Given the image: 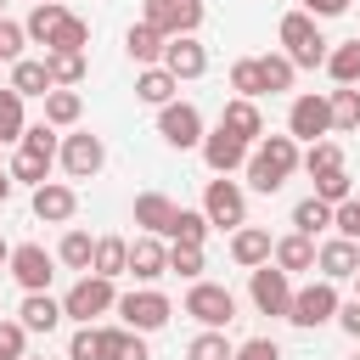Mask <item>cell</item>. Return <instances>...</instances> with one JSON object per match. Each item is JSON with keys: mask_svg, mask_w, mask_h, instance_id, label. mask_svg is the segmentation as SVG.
Instances as JSON below:
<instances>
[{"mask_svg": "<svg viewBox=\"0 0 360 360\" xmlns=\"http://www.w3.org/2000/svg\"><path fill=\"white\" fill-rule=\"evenodd\" d=\"M163 68H169L174 79H202V73H208V51L197 45V34H180V39H169Z\"/></svg>", "mask_w": 360, "mask_h": 360, "instance_id": "18", "label": "cell"}, {"mask_svg": "<svg viewBox=\"0 0 360 360\" xmlns=\"http://www.w3.org/2000/svg\"><path fill=\"white\" fill-rule=\"evenodd\" d=\"M315 197H321V202H332V208H338V202H349V197H354V180H349V169L315 174Z\"/></svg>", "mask_w": 360, "mask_h": 360, "instance_id": "45", "label": "cell"}, {"mask_svg": "<svg viewBox=\"0 0 360 360\" xmlns=\"http://www.w3.org/2000/svg\"><path fill=\"white\" fill-rule=\"evenodd\" d=\"M354 298H360V270H354Z\"/></svg>", "mask_w": 360, "mask_h": 360, "instance_id": "55", "label": "cell"}, {"mask_svg": "<svg viewBox=\"0 0 360 360\" xmlns=\"http://www.w3.org/2000/svg\"><path fill=\"white\" fill-rule=\"evenodd\" d=\"M22 90H11V84H0V141H22Z\"/></svg>", "mask_w": 360, "mask_h": 360, "instance_id": "36", "label": "cell"}, {"mask_svg": "<svg viewBox=\"0 0 360 360\" xmlns=\"http://www.w3.org/2000/svg\"><path fill=\"white\" fill-rule=\"evenodd\" d=\"M0 6H6V0H0ZM0 17H6V11H0Z\"/></svg>", "mask_w": 360, "mask_h": 360, "instance_id": "57", "label": "cell"}, {"mask_svg": "<svg viewBox=\"0 0 360 360\" xmlns=\"http://www.w3.org/2000/svg\"><path fill=\"white\" fill-rule=\"evenodd\" d=\"M186 315L197 321V326H231L236 321V292L231 287H219V281H191V292H186Z\"/></svg>", "mask_w": 360, "mask_h": 360, "instance_id": "8", "label": "cell"}, {"mask_svg": "<svg viewBox=\"0 0 360 360\" xmlns=\"http://www.w3.org/2000/svg\"><path fill=\"white\" fill-rule=\"evenodd\" d=\"M326 73H332L338 84H360V39L332 45V51H326Z\"/></svg>", "mask_w": 360, "mask_h": 360, "instance_id": "32", "label": "cell"}, {"mask_svg": "<svg viewBox=\"0 0 360 360\" xmlns=\"http://www.w3.org/2000/svg\"><path fill=\"white\" fill-rule=\"evenodd\" d=\"M56 163L68 169V180H96V174H101V163H107V146H101V135L79 129V135H62Z\"/></svg>", "mask_w": 360, "mask_h": 360, "instance_id": "11", "label": "cell"}, {"mask_svg": "<svg viewBox=\"0 0 360 360\" xmlns=\"http://www.w3.org/2000/svg\"><path fill=\"white\" fill-rule=\"evenodd\" d=\"M332 225H338V236H349V242H360V197H349V202H338V208H332Z\"/></svg>", "mask_w": 360, "mask_h": 360, "instance_id": "49", "label": "cell"}, {"mask_svg": "<svg viewBox=\"0 0 360 360\" xmlns=\"http://www.w3.org/2000/svg\"><path fill=\"white\" fill-rule=\"evenodd\" d=\"M186 360H236V343H231L219 326H202V332L186 343Z\"/></svg>", "mask_w": 360, "mask_h": 360, "instance_id": "30", "label": "cell"}, {"mask_svg": "<svg viewBox=\"0 0 360 360\" xmlns=\"http://www.w3.org/2000/svg\"><path fill=\"white\" fill-rule=\"evenodd\" d=\"M287 135L292 141H326L332 135V96H315V90H304V96H292V107H287Z\"/></svg>", "mask_w": 360, "mask_h": 360, "instance_id": "7", "label": "cell"}, {"mask_svg": "<svg viewBox=\"0 0 360 360\" xmlns=\"http://www.w3.org/2000/svg\"><path fill=\"white\" fill-rule=\"evenodd\" d=\"M259 73H264V90L270 96H281V90H292V56L287 51H270V56H259Z\"/></svg>", "mask_w": 360, "mask_h": 360, "instance_id": "37", "label": "cell"}, {"mask_svg": "<svg viewBox=\"0 0 360 360\" xmlns=\"http://www.w3.org/2000/svg\"><path fill=\"white\" fill-rule=\"evenodd\" d=\"M11 90H22V96H39V101H45V96L56 90L51 62H45V56H39V62H28V56H22V62H11Z\"/></svg>", "mask_w": 360, "mask_h": 360, "instance_id": "25", "label": "cell"}, {"mask_svg": "<svg viewBox=\"0 0 360 360\" xmlns=\"http://www.w3.org/2000/svg\"><path fill=\"white\" fill-rule=\"evenodd\" d=\"M68 360H107V326H79L73 338H68Z\"/></svg>", "mask_w": 360, "mask_h": 360, "instance_id": "35", "label": "cell"}, {"mask_svg": "<svg viewBox=\"0 0 360 360\" xmlns=\"http://www.w3.org/2000/svg\"><path fill=\"white\" fill-rule=\"evenodd\" d=\"M22 45H28V28L0 17V62H22Z\"/></svg>", "mask_w": 360, "mask_h": 360, "instance_id": "47", "label": "cell"}, {"mask_svg": "<svg viewBox=\"0 0 360 360\" xmlns=\"http://www.w3.org/2000/svg\"><path fill=\"white\" fill-rule=\"evenodd\" d=\"M129 276L135 281H158V276H169V248H163V236H135L129 242Z\"/></svg>", "mask_w": 360, "mask_h": 360, "instance_id": "17", "label": "cell"}, {"mask_svg": "<svg viewBox=\"0 0 360 360\" xmlns=\"http://www.w3.org/2000/svg\"><path fill=\"white\" fill-rule=\"evenodd\" d=\"M326 96H332V129H338V135L360 129V90H354V84H338V90H326Z\"/></svg>", "mask_w": 360, "mask_h": 360, "instance_id": "31", "label": "cell"}, {"mask_svg": "<svg viewBox=\"0 0 360 360\" xmlns=\"http://www.w3.org/2000/svg\"><path fill=\"white\" fill-rule=\"evenodd\" d=\"M298 11H309V17L321 22V17H343V11H349V0H298Z\"/></svg>", "mask_w": 360, "mask_h": 360, "instance_id": "51", "label": "cell"}, {"mask_svg": "<svg viewBox=\"0 0 360 360\" xmlns=\"http://www.w3.org/2000/svg\"><path fill=\"white\" fill-rule=\"evenodd\" d=\"M197 152H202V163H208L214 174H236V169H248V152H253V146L219 124V129H208V135H202V146H197Z\"/></svg>", "mask_w": 360, "mask_h": 360, "instance_id": "14", "label": "cell"}, {"mask_svg": "<svg viewBox=\"0 0 360 360\" xmlns=\"http://www.w3.org/2000/svg\"><path fill=\"white\" fill-rule=\"evenodd\" d=\"M219 124H225L231 135H242L248 146L264 135V112H259V101H248V96H231V101H225V112H219Z\"/></svg>", "mask_w": 360, "mask_h": 360, "instance_id": "21", "label": "cell"}, {"mask_svg": "<svg viewBox=\"0 0 360 360\" xmlns=\"http://www.w3.org/2000/svg\"><path fill=\"white\" fill-rule=\"evenodd\" d=\"M281 45H287V56H292V68H326V39H321V28H315V17L309 11H287L281 17Z\"/></svg>", "mask_w": 360, "mask_h": 360, "instance_id": "3", "label": "cell"}, {"mask_svg": "<svg viewBox=\"0 0 360 360\" xmlns=\"http://www.w3.org/2000/svg\"><path fill=\"white\" fill-rule=\"evenodd\" d=\"M236 360H281V343L276 338H248V343H236Z\"/></svg>", "mask_w": 360, "mask_h": 360, "instance_id": "50", "label": "cell"}, {"mask_svg": "<svg viewBox=\"0 0 360 360\" xmlns=\"http://www.w3.org/2000/svg\"><path fill=\"white\" fill-rule=\"evenodd\" d=\"M248 298H253L259 315H281L287 321V309H292V276L276 259H264L259 270H248Z\"/></svg>", "mask_w": 360, "mask_h": 360, "instance_id": "4", "label": "cell"}, {"mask_svg": "<svg viewBox=\"0 0 360 360\" xmlns=\"http://www.w3.org/2000/svg\"><path fill=\"white\" fill-rule=\"evenodd\" d=\"M45 62H51V79L56 84H84V51H45Z\"/></svg>", "mask_w": 360, "mask_h": 360, "instance_id": "41", "label": "cell"}, {"mask_svg": "<svg viewBox=\"0 0 360 360\" xmlns=\"http://www.w3.org/2000/svg\"><path fill=\"white\" fill-rule=\"evenodd\" d=\"M304 169H309V180L343 169V146H338V141H309V146H304Z\"/></svg>", "mask_w": 360, "mask_h": 360, "instance_id": "42", "label": "cell"}, {"mask_svg": "<svg viewBox=\"0 0 360 360\" xmlns=\"http://www.w3.org/2000/svg\"><path fill=\"white\" fill-rule=\"evenodd\" d=\"M11 197V169H0V202Z\"/></svg>", "mask_w": 360, "mask_h": 360, "instance_id": "53", "label": "cell"}, {"mask_svg": "<svg viewBox=\"0 0 360 360\" xmlns=\"http://www.w3.org/2000/svg\"><path fill=\"white\" fill-rule=\"evenodd\" d=\"M158 135L174 146V152H191V146H202V112L191 107V101H169V107H158Z\"/></svg>", "mask_w": 360, "mask_h": 360, "instance_id": "10", "label": "cell"}, {"mask_svg": "<svg viewBox=\"0 0 360 360\" xmlns=\"http://www.w3.org/2000/svg\"><path fill=\"white\" fill-rule=\"evenodd\" d=\"M292 169H304V152L292 135H259L253 141V152H248V186L253 191H264V197L281 191L292 180Z\"/></svg>", "mask_w": 360, "mask_h": 360, "instance_id": "1", "label": "cell"}, {"mask_svg": "<svg viewBox=\"0 0 360 360\" xmlns=\"http://www.w3.org/2000/svg\"><path fill=\"white\" fill-rule=\"evenodd\" d=\"M315 270H321L326 281H354V270H360V242H349V236L321 242V248H315Z\"/></svg>", "mask_w": 360, "mask_h": 360, "instance_id": "15", "label": "cell"}, {"mask_svg": "<svg viewBox=\"0 0 360 360\" xmlns=\"http://www.w3.org/2000/svg\"><path fill=\"white\" fill-rule=\"evenodd\" d=\"M202 214H208V225L236 231V225H248V191H242L231 174H214V180L202 186Z\"/></svg>", "mask_w": 360, "mask_h": 360, "instance_id": "6", "label": "cell"}, {"mask_svg": "<svg viewBox=\"0 0 360 360\" xmlns=\"http://www.w3.org/2000/svg\"><path fill=\"white\" fill-rule=\"evenodd\" d=\"M338 326H343L349 338H360V298H349V304H338Z\"/></svg>", "mask_w": 360, "mask_h": 360, "instance_id": "52", "label": "cell"}, {"mask_svg": "<svg viewBox=\"0 0 360 360\" xmlns=\"http://www.w3.org/2000/svg\"><path fill=\"white\" fill-rule=\"evenodd\" d=\"M107 309H118V292H112V276H96V270H84V276L68 287V298H62V315L79 321V326H90V321L107 315Z\"/></svg>", "mask_w": 360, "mask_h": 360, "instance_id": "2", "label": "cell"}, {"mask_svg": "<svg viewBox=\"0 0 360 360\" xmlns=\"http://www.w3.org/2000/svg\"><path fill=\"white\" fill-rule=\"evenodd\" d=\"M169 270L186 281H202V248L197 242H169Z\"/></svg>", "mask_w": 360, "mask_h": 360, "instance_id": "44", "label": "cell"}, {"mask_svg": "<svg viewBox=\"0 0 360 360\" xmlns=\"http://www.w3.org/2000/svg\"><path fill=\"white\" fill-rule=\"evenodd\" d=\"M45 174H51V158L17 146V158H11V180H22V186H45Z\"/></svg>", "mask_w": 360, "mask_h": 360, "instance_id": "43", "label": "cell"}, {"mask_svg": "<svg viewBox=\"0 0 360 360\" xmlns=\"http://www.w3.org/2000/svg\"><path fill=\"white\" fill-rule=\"evenodd\" d=\"M62 22H68V11H62L56 0H34V11H28V22H22V28H28V39H39V45H51Z\"/></svg>", "mask_w": 360, "mask_h": 360, "instance_id": "29", "label": "cell"}, {"mask_svg": "<svg viewBox=\"0 0 360 360\" xmlns=\"http://www.w3.org/2000/svg\"><path fill=\"white\" fill-rule=\"evenodd\" d=\"M270 253H276L270 231H259V225H236V231H231V259H236L242 270H259Z\"/></svg>", "mask_w": 360, "mask_h": 360, "instance_id": "20", "label": "cell"}, {"mask_svg": "<svg viewBox=\"0 0 360 360\" xmlns=\"http://www.w3.org/2000/svg\"><path fill=\"white\" fill-rule=\"evenodd\" d=\"M141 22L163 28L169 39L197 34V28H202V0H146V6H141Z\"/></svg>", "mask_w": 360, "mask_h": 360, "instance_id": "13", "label": "cell"}, {"mask_svg": "<svg viewBox=\"0 0 360 360\" xmlns=\"http://www.w3.org/2000/svg\"><path fill=\"white\" fill-rule=\"evenodd\" d=\"M287 276H298V270H315V236H304V231H292V236H281L276 242V253H270Z\"/></svg>", "mask_w": 360, "mask_h": 360, "instance_id": "27", "label": "cell"}, {"mask_svg": "<svg viewBox=\"0 0 360 360\" xmlns=\"http://www.w3.org/2000/svg\"><path fill=\"white\" fill-rule=\"evenodd\" d=\"M326 225H332V202H321V197L309 191V197H304V202L292 208V231L315 236V231H326Z\"/></svg>", "mask_w": 360, "mask_h": 360, "instance_id": "39", "label": "cell"}, {"mask_svg": "<svg viewBox=\"0 0 360 360\" xmlns=\"http://www.w3.org/2000/svg\"><path fill=\"white\" fill-rule=\"evenodd\" d=\"M354 360H360V354H354Z\"/></svg>", "mask_w": 360, "mask_h": 360, "instance_id": "58", "label": "cell"}, {"mask_svg": "<svg viewBox=\"0 0 360 360\" xmlns=\"http://www.w3.org/2000/svg\"><path fill=\"white\" fill-rule=\"evenodd\" d=\"M0 146H6V141H0Z\"/></svg>", "mask_w": 360, "mask_h": 360, "instance_id": "59", "label": "cell"}, {"mask_svg": "<svg viewBox=\"0 0 360 360\" xmlns=\"http://www.w3.org/2000/svg\"><path fill=\"white\" fill-rule=\"evenodd\" d=\"M84 45H90V22H84V17H73V11H68V22H62V28H56V39H51V45H45V51H84Z\"/></svg>", "mask_w": 360, "mask_h": 360, "instance_id": "46", "label": "cell"}, {"mask_svg": "<svg viewBox=\"0 0 360 360\" xmlns=\"http://www.w3.org/2000/svg\"><path fill=\"white\" fill-rule=\"evenodd\" d=\"M174 90H180V79H174V73H169L163 62H158V68H141V73H135V96H141L146 107H169V101H174Z\"/></svg>", "mask_w": 360, "mask_h": 360, "instance_id": "23", "label": "cell"}, {"mask_svg": "<svg viewBox=\"0 0 360 360\" xmlns=\"http://www.w3.org/2000/svg\"><path fill=\"white\" fill-rule=\"evenodd\" d=\"M56 259H62L68 270H90V264H96V236H90V231H68L62 248H56Z\"/></svg>", "mask_w": 360, "mask_h": 360, "instance_id": "34", "label": "cell"}, {"mask_svg": "<svg viewBox=\"0 0 360 360\" xmlns=\"http://www.w3.org/2000/svg\"><path fill=\"white\" fill-rule=\"evenodd\" d=\"M84 118V96L73 90V84H56L51 96H45V124H56V129H73Z\"/></svg>", "mask_w": 360, "mask_h": 360, "instance_id": "26", "label": "cell"}, {"mask_svg": "<svg viewBox=\"0 0 360 360\" xmlns=\"http://www.w3.org/2000/svg\"><path fill=\"white\" fill-rule=\"evenodd\" d=\"M17 321H22L28 332H56V326H62V298H51V292H22Z\"/></svg>", "mask_w": 360, "mask_h": 360, "instance_id": "22", "label": "cell"}, {"mask_svg": "<svg viewBox=\"0 0 360 360\" xmlns=\"http://www.w3.org/2000/svg\"><path fill=\"white\" fill-rule=\"evenodd\" d=\"M6 270L17 276V287H22V292H51V276H56V253H45L39 242H17Z\"/></svg>", "mask_w": 360, "mask_h": 360, "instance_id": "12", "label": "cell"}, {"mask_svg": "<svg viewBox=\"0 0 360 360\" xmlns=\"http://www.w3.org/2000/svg\"><path fill=\"white\" fill-rule=\"evenodd\" d=\"M0 264H11V242L6 236H0Z\"/></svg>", "mask_w": 360, "mask_h": 360, "instance_id": "54", "label": "cell"}, {"mask_svg": "<svg viewBox=\"0 0 360 360\" xmlns=\"http://www.w3.org/2000/svg\"><path fill=\"white\" fill-rule=\"evenodd\" d=\"M22 360H45V354H22Z\"/></svg>", "mask_w": 360, "mask_h": 360, "instance_id": "56", "label": "cell"}, {"mask_svg": "<svg viewBox=\"0 0 360 360\" xmlns=\"http://www.w3.org/2000/svg\"><path fill=\"white\" fill-rule=\"evenodd\" d=\"M124 51H129V62H141V68H158V62H163V51H169V34H163V28H152V22H129V34H124Z\"/></svg>", "mask_w": 360, "mask_h": 360, "instance_id": "19", "label": "cell"}, {"mask_svg": "<svg viewBox=\"0 0 360 360\" xmlns=\"http://www.w3.org/2000/svg\"><path fill=\"white\" fill-rule=\"evenodd\" d=\"M231 90H236V96H248V101L270 96V90H264V73H259V56H242V62H231Z\"/></svg>", "mask_w": 360, "mask_h": 360, "instance_id": "38", "label": "cell"}, {"mask_svg": "<svg viewBox=\"0 0 360 360\" xmlns=\"http://www.w3.org/2000/svg\"><path fill=\"white\" fill-rule=\"evenodd\" d=\"M73 208H79L73 186H62V180L34 186V219H45V225H68V219H73Z\"/></svg>", "mask_w": 360, "mask_h": 360, "instance_id": "16", "label": "cell"}, {"mask_svg": "<svg viewBox=\"0 0 360 360\" xmlns=\"http://www.w3.org/2000/svg\"><path fill=\"white\" fill-rule=\"evenodd\" d=\"M169 315H174V304H169L158 287L118 292V321H124V326H135V332H158V326H169Z\"/></svg>", "mask_w": 360, "mask_h": 360, "instance_id": "9", "label": "cell"}, {"mask_svg": "<svg viewBox=\"0 0 360 360\" xmlns=\"http://www.w3.org/2000/svg\"><path fill=\"white\" fill-rule=\"evenodd\" d=\"M22 343H28V326L22 321H0V360H22Z\"/></svg>", "mask_w": 360, "mask_h": 360, "instance_id": "48", "label": "cell"}, {"mask_svg": "<svg viewBox=\"0 0 360 360\" xmlns=\"http://www.w3.org/2000/svg\"><path fill=\"white\" fill-rule=\"evenodd\" d=\"M135 225L152 231V236H169V225H174V202H169L163 191H141V197H135Z\"/></svg>", "mask_w": 360, "mask_h": 360, "instance_id": "24", "label": "cell"}, {"mask_svg": "<svg viewBox=\"0 0 360 360\" xmlns=\"http://www.w3.org/2000/svg\"><path fill=\"white\" fill-rule=\"evenodd\" d=\"M338 281H309V287H292V309H287V321L292 326H304V332H315V326H326V321H338Z\"/></svg>", "mask_w": 360, "mask_h": 360, "instance_id": "5", "label": "cell"}, {"mask_svg": "<svg viewBox=\"0 0 360 360\" xmlns=\"http://www.w3.org/2000/svg\"><path fill=\"white\" fill-rule=\"evenodd\" d=\"M107 360H152V354H146V332H135V326H107Z\"/></svg>", "mask_w": 360, "mask_h": 360, "instance_id": "33", "label": "cell"}, {"mask_svg": "<svg viewBox=\"0 0 360 360\" xmlns=\"http://www.w3.org/2000/svg\"><path fill=\"white\" fill-rule=\"evenodd\" d=\"M169 242H208V214L202 208H174V225H169Z\"/></svg>", "mask_w": 360, "mask_h": 360, "instance_id": "40", "label": "cell"}, {"mask_svg": "<svg viewBox=\"0 0 360 360\" xmlns=\"http://www.w3.org/2000/svg\"><path fill=\"white\" fill-rule=\"evenodd\" d=\"M96 276H129V242L124 236H96V264H90Z\"/></svg>", "mask_w": 360, "mask_h": 360, "instance_id": "28", "label": "cell"}]
</instances>
